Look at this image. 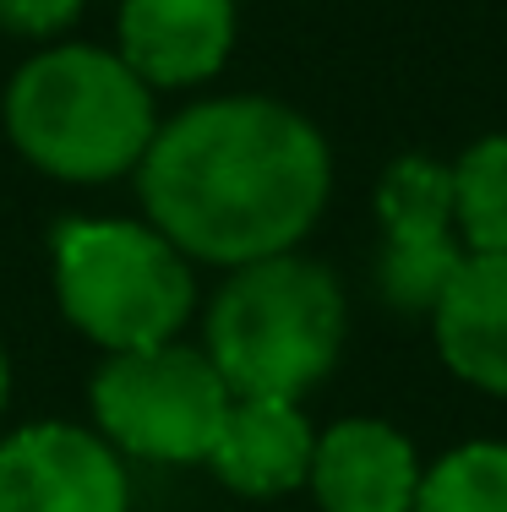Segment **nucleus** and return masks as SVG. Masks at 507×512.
<instances>
[{
	"label": "nucleus",
	"instance_id": "obj_5",
	"mask_svg": "<svg viewBox=\"0 0 507 512\" xmlns=\"http://www.w3.org/2000/svg\"><path fill=\"white\" fill-rule=\"evenodd\" d=\"M229 387L202 349L153 344L110 355L93 376V414L99 431L131 458L197 463L208 458L229 414Z\"/></svg>",
	"mask_w": 507,
	"mask_h": 512
},
{
	"label": "nucleus",
	"instance_id": "obj_2",
	"mask_svg": "<svg viewBox=\"0 0 507 512\" xmlns=\"http://www.w3.org/2000/svg\"><path fill=\"white\" fill-rule=\"evenodd\" d=\"M6 131L33 169L99 186L142 164L153 131V93L120 55L60 44L33 55L6 88Z\"/></svg>",
	"mask_w": 507,
	"mask_h": 512
},
{
	"label": "nucleus",
	"instance_id": "obj_10",
	"mask_svg": "<svg viewBox=\"0 0 507 512\" xmlns=\"http://www.w3.org/2000/svg\"><path fill=\"white\" fill-rule=\"evenodd\" d=\"M431 316L448 371L507 398V251L464 256Z\"/></svg>",
	"mask_w": 507,
	"mask_h": 512
},
{
	"label": "nucleus",
	"instance_id": "obj_1",
	"mask_svg": "<svg viewBox=\"0 0 507 512\" xmlns=\"http://www.w3.org/2000/svg\"><path fill=\"white\" fill-rule=\"evenodd\" d=\"M333 158L306 115L273 99H213L153 131L142 207L175 251L246 267L289 251L328 202Z\"/></svg>",
	"mask_w": 507,
	"mask_h": 512
},
{
	"label": "nucleus",
	"instance_id": "obj_4",
	"mask_svg": "<svg viewBox=\"0 0 507 512\" xmlns=\"http://www.w3.org/2000/svg\"><path fill=\"white\" fill-rule=\"evenodd\" d=\"M55 295L77 333L126 355L169 344L191 316L197 284L159 229L71 218L55 229Z\"/></svg>",
	"mask_w": 507,
	"mask_h": 512
},
{
	"label": "nucleus",
	"instance_id": "obj_12",
	"mask_svg": "<svg viewBox=\"0 0 507 512\" xmlns=\"http://www.w3.org/2000/svg\"><path fill=\"white\" fill-rule=\"evenodd\" d=\"M453 224L475 251H507V137L475 142L453 164Z\"/></svg>",
	"mask_w": 507,
	"mask_h": 512
},
{
	"label": "nucleus",
	"instance_id": "obj_16",
	"mask_svg": "<svg viewBox=\"0 0 507 512\" xmlns=\"http://www.w3.org/2000/svg\"><path fill=\"white\" fill-rule=\"evenodd\" d=\"M6 387H11V365H6V349H0V409H6Z\"/></svg>",
	"mask_w": 507,
	"mask_h": 512
},
{
	"label": "nucleus",
	"instance_id": "obj_11",
	"mask_svg": "<svg viewBox=\"0 0 507 512\" xmlns=\"http://www.w3.org/2000/svg\"><path fill=\"white\" fill-rule=\"evenodd\" d=\"M382 246H437L453 240V164L437 158H393L377 180Z\"/></svg>",
	"mask_w": 507,
	"mask_h": 512
},
{
	"label": "nucleus",
	"instance_id": "obj_7",
	"mask_svg": "<svg viewBox=\"0 0 507 512\" xmlns=\"http://www.w3.org/2000/svg\"><path fill=\"white\" fill-rule=\"evenodd\" d=\"M235 44V0H126L120 60L148 88L208 82Z\"/></svg>",
	"mask_w": 507,
	"mask_h": 512
},
{
	"label": "nucleus",
	"instance_id": "obj_15",
	"mask_svg": "<svg viewBox=\"0 0 507 512\" xmlns=\"http://www.w3.org/2000/svg\"><path fill=\"white\" fill-rule=\"evenodd\" d=\"M82 0H0V28L22 33V39H50V33L71 28Z\"/></svg>",
	"mask_w": 507,
	"mask_h": 512
},
{
	"label": "nucleus",
	"instance_id": "obj_14",
	"mask_svg": "<svg viewBox=\"0 0 507 512\" xmlns=\"http://www.w3.org/2000/svg\"><path fill=\"white\" fill-rule=\"evenodd\" d=\"M464 251L458 240H437V246H382L377 256V289L398 311H437L448 278L458 273Z\"/></svg>",
	"mask_w": 507,
	"mask_h": 512
},
{
	"label": "nucleus",
	"instance_id": "obj_9",
	"mask_svg": "<svg viewBox=\"0 0 507 512\" xmlns=\"http://www.w3.org/2000/svg\"><path fill=\"white\" fill-rule=\"evenodd\" d=\"M311 447H317V436H311L300 404H289V398H229L208 463L240 496H284L306 485Z\"/></svg>",
	"mask_w": 507,
	"mask_h": 512
},
{
	"label": "nucleus",
	"instance_id": "obj_13",
	"mask_svg": "<svg viewBox=\"0 0 507 512\" xmlns=\"http://www.w3.org/2000/svg\"><path fill=\"white\" fill-rule=\"evenodd\" d=\"M415 512H507V442H469L426 469Z\"/></svg>",
	"mask_w": 507,
	"mask_h": 512
},
{
	"label": "nucleus",
	"instance_id": "obj_3",
	"mask_svg": "<svg viewBox=\"0 0 507 512\" xmlns=\"http://www.w3.org/2000/svg\"><path fill=\"white\" fill-rule=\"evenodd\" d=\"M344 349V295L306 256L235 267L208 311V360L235 398H289L322 382Z\"/></svg>",
	"mask_w": 507,
	"mask_h": 512
},
{
	"label": "nucleus",
	"instance_id": "obj_8",
	"mask_svg": "<svg viewBox=\"0 0 507 512\" xmlns=\"http://www.w3.org/2000/svg\"><path fill=\"white\" fill-rule=\"evenodd\" d=\"M311 491L322 512H415V447L382 420H338L311 447Z\"/></svg>",
	"mask_w": 507,
	"mask_h": 512
},
{
	"label": "nucleus",
	"instance_id": "obj_6",
	"mask_svg": "<svg viewBox=\"0 0 507 512\" xmlns=\"http://www.w3.org/2000/svg\"><path fill=\"white\" fill-rule=\"evenodd\" d=\"M0 512H131V485L110 442L50 420L0 442Z\"/></svg>",
	"mask_w": 507,
	"mask_h": 512
}]
</instances>
